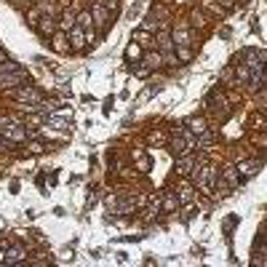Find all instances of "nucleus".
<instances>
[{"label":"nucleus","instance_id":"nucleus-4","mask_svg":"<svg viewBox=\"0 0 267 267\" xmlns=\"http://www.w3.org/2000/svg\"><path fill=\"white\" fill-rule=\"evenodd\" d=\"M91 16H94V27H99V30L104 32V27L110 25V8L96 0V3H94V8H91Z\"/></svg>","mask_w":267,"mask_h":267},{"label":"nucleus","instance_id":"nucleus-29","mask_svg":"<svg viewBox=\"0 0 267 267\" xmlns=\"http://www.w3.org/2000/svg\"><path fill=\"white\" fill-rule=\"evenodd\" d=\"M86 43H91V45L96 43V32H94V27H91V30H86Z\"/></svg>","mask_w":267,"mask_h":267},{"label":"nucleus","instance_id":"nucleus-5","mask_svg":"<svg viewBox=\"0 0 267 267\" xmlns=\"http://www.w3.org/2000/svg\"><path fill=\"white\" fill-rule=\"evenodd\" d=\"M25 80H27V72H25V69L6 72V75H0V88H14V86H21Z\"/></svg>","mask_w":267,"mask_h":267},{"label":"nucleus","instance_id":"nucleus-27","mask_svg":"<svg viewBox=\"0 0 267 267\" xmlns=\"http://www.w3.org/2000/svg\"><path fill=\"white\" fill-rule=\"evenodd\" d=\"M27 150H30V153H32V155H40V153H43V150H45V147H43L40 142H30V144H27Z\"/></svg>","mask_w":267,"mask_h":267},{"label":"nucleus","instance_id":"nucleus-31","mask_svg":"<svg viewBox=\"0 0 267 267\" xmlns=\"http://www.w3.org/2000/svg\"><path fill=\"white\" fill-rule=\"evenodd\" d=\"M27 3H32V0H27Z\"/></svg>","mask_w":267,"mask_h":267},{"label":"nucleus","instance_id":"nucleus-1","mask_svg":"<svg viewBox=\"0 0 267 267\" xmlns=\"http://www.w3.org/2000/svg\"><path fill=\"white\" fill-rule=\"evenodd\" d=\"M216 179H219V171L214 166H195V184H198L206 195H214Z\"/></svg>","mask_w":267,"mask_h":267},{"label":"nucleus","instance_id":"nucleus-11","mask_svg":"<svg viewBox=\"0 0 267 267\" xmlns=\"http://www.w3.org/2000/svg\"><path fill=\"white\" fill-rule=\"evenodd\" d=\"M171 38H174V45H190V38H192V35H190V30L184 27V25H179L177 30L171 32Z\"/></svg>","mask_w":267,"mask_h":267},{"label":"nucleus","instance_id":"nucleus-30","mask_svg":"<svg viewBox=\"0 0 267 267\" xmlns=\"http://www.w3.org/2000/svg\"><path fill=\"white\" fill-rule=\"evenodd\" d=\"M8 59V56H6V51H0V62H6Z\"/></svg>","mask_w":267,"mask_h":267},{"label":"nucleus","instance_id":"nucleus-6","mask_svg":"<svg viewBox=\"0 0 267 267\" xmlns=\"http://www.w3.org/2000/svg\"><path fill=\"white\" fill-rule=\"evenodd\" d=\"M25 259H27V251L21 246H11L3 254V264H25Z\"/></svg>","mask_w":267,"mask_h":267},{"label":"nucleus","instance_id":"nucleus-23","mask_svg":"<svg viewBox=\"0 0 267 267\" xmlns=\"http://www.w3.org/2000/svg\"><path fill=\"white\" fill-rule=\"evenodd\" d=\"M190 201H192V187L184 184V187L179 190V203H190Z\"/></svg>","mask_w":267,"mask_h":267},{"label":"nucleus","instance_id":"nucleus-2","mask_svg":"<svg viewBox=\"0 0 267 267\" xmlns=\"http://www.w3.org/2000/svg\"><path fill=\"white\" fill-rule=\"evenodd\" d=\"M0 131H3V139H8V142H14V144L27 142V136H32V131H27L25 126H19V123H8Z\"/></svg>","mask_w":267,"mask_h":267},{"label":"nucleus","instance_id":"nucleus-20","mask_svg":"<svg viewBox=\"0 0 267 267\" xmlns=\"http://www.w3.org/2000/svg\"><path fill=\"white\" fill-rule=\"evenodd\" d=\"M45 123H48L51 129H59V131L67 129V120L64 118H54V115H45Z\"/></svg>","mask_w":267,"mask_h":267},{"label":"nucleus","instance_id":"nucleus-24","mask_svg":"<svg viewBox=\"0 0 267 267\" xmlns=\"http://www.w3.org/2000/svg\"><path fill=\"white\" fill-rule=\"evenodd\" d=\"M177 206H179V198H174V195L168 192V195H166V201H163V211H174Z\"/></svg>","mask_w":267,"mask_h":267},{"label":"nucleus","instance_id":"nucleus-16","mask_svg":"<svg viewBox=\"0 0 267 267\" xmlns=\"http://www.w3.org/2000/svg\"><path fill=\"white\" fill-rule=\"evenodd\" d=\"M190 25H192V27H198V30H203V27L208 25V21H206V14H203V11H198V8L192 11V14H190Z\"/></svg>","mask_w":267,"mask_h":267},{"label":"nucleus","instance_id":"nucleus-14","mask_svg":"<svg viewBox=\"0 0 267 267\" xmlns=\"http://www.w3.org/2000/svg\"><path fill=\"white\" fill-rule=\"evenodd\" d=\"M203 8L208 11V14H214V16H225L227 14V8L219 6V3H214V0H203Z\"/></svg>","mask_w":267,"mask_h":267},{"label":"nucleus","instance_id":"nucleus-15","mask_svg":"<svg viewBox=\"0 0 267 267\" xmlns=\"http://www.w3.org/2000/svg\"><path fill=\"white\" fill-rule=\"evenodd\" d=\"M75 25H80L83 30H91L94 27V16H91V11H83V14L75 16Z\"/></svg>","mask_w":267,"mask_h":267},{"label":"nucleus","instance_id":"nucleus-10","mask_svg":"<svg viewBox=\"0 0 267 267\" xmlns=\"http://www.w3.org/2000/svg\"><path fill=\"white\" fill-rule=\"evenodd\" d=\"M69 40H72V48L80 51V48L86 45V30L80 27V25H75L72 30H69Z\"/></svg>","mask_w":267,"mask_h":267},{"label":"nucleus","instance_id":"nucleus-25","mask_svg":"<svg viewBox=\"0 0 267 267\" xmlns=\"http://www.w3.org/2000/svg\"><path fill=\"white\" fill-rule=\"evenodd\" d=\"M142 54H144V51L139 48L136 43H131V45H129V51H126V56H129V59H139V56H142Z\"/></svg>","mask_w":267,"mask_h":267},{"label":"nucleus","instance_id":"nucleus-3","mask_svg":"<svg viewBox=\"0 0 267 267\" xmlns=\"http://www.w3.org/2000/svg\"><path fill=\"white\" fill-rule=\"evenodd\" d=\"M14 99H16V102H21V104H43L40 91H38V88H32V86L16 88V91H14Z\"/></svg>","mask_w":267,"mask_h":267},{"label":"nucleus","instance_id":"nucleus-19","mask_svg":"<svg viewBox=\"0 0 267 267\" xmlns=\"http://www.w3.org/2000/svg\"><path fill=\"white\" fill-rule=\"evenodd\" d=\"M174 51H177L179 62H190L192 59V48H190V45H174Z\"/></svg>","mask_w":267,"mask_h":267},{"label":"nucleus","instance_id":"nucleus-21","mask_svg":"<svg viewBox=\"0 0 267 267\" xmlns=\"http://www.w3.org/2000/svg\"><path fill=\"white\" fill-rule=\"evenodd\" d=\"M16 69H21V64H16V62H11V59H6V62H0V75H6V72H16Z\"/></svg>","mask_w":267,"mask_h":267},{"label":"nucleus","instance_id":"nucleus-26","mask_svg":"<svg viewBox=\"0 0 267 267\" xmlns=\"http://www.w3.org/2000/svg\"><path fill=\"white\" fill-rule=\"evenodd\" d=\"M134 38H136V40H142L144 45H155V43H150V35H147L144 30H139V32H134Z\"/></svg>","mask_w":267,"mask_h":267},{"label":"nucleus","instance_id":"nucleus-8","mask_svg":"<svg viewBox=\"0 0 267 267\" xmlns=\"http://www.w3.org/2000/svg\"><path fill=\"white\" fill-rule=\"evenodd\" d=\"M38 32L43 35V38H51V35L56 32V21H54V14H43L38 19Z\"/></svg>","mask_w":267,"mask_h":267},{"label":"nucleus","instance_id":"nucleus-18","mask_svg":"<svg viewBox=\"0 0 267 267\" xmlns=\"http://www.w3.org/2000/svg\"><path fill=\"white\" fill-rule=\"evenodd\" d=\"M142 64H147V67H160V64H163V56H160V54H142Z\"/></svg>","mask_w":267,"mask_h":267},{"label":"nucleus","instance_id":"nucleus-9","mask_svg":"<svg viewBox=\"0 0 267 267\" xmlns=\"http://www.w3.org/2000/svg\"><path fill=\"white\" fill-rule=\"evenodd\" d=\"M235 168H238L240 177H254V174H257V171L262 168V163H259V160H240V163H238Z\"/></svg>","mask_w":267,"mask_h":267},{"label":"nucleus","instance_id":"nucleus-7","mask_svg":"<svg viewBox=\"0 0 267 267\" xmlns=\"http://www.w3.org/2000/svg\"><path fill=\"white\" fill-rule=\"evenodd\" d=\"M222 184L227 190H238V184H240V174L235 166H225L222 168Z\"/></svg>","mask_w":267,"mask_h":267},{"label":"nucleus","instance_id":"nucleus-28","mask_svg":"<svg viewBox=\"0 0 267 267\" xmlns=\"http://www.w3.org/2000/svg\"><path fill=\"white\" fill-rule=\"evenodd\" d=\"M233 78H235V69H233V67H227L225 72H222V83H230Z\"/></svg>","mask_w":267,"mask_h":267},{"label":"nucleus","instance_id":"nucleus-13","mask_svg":"<svg viewBox=\"0 0 267 267\" xmlns=\"http://www.w3.org/2000/svg\"><path fill=\"white\" fill-rule=\"evenodd\" d=\"M174 168H177V174L184 177V174H190V168H195V158L192 155H182L177 163H174Z\"/></svg>","mask_w":267,"mask_h":267},{"label":"nucleus","instance_id":"nucleus-12","mask_svg":"<svg viewBox=\"0 0 267 267\" xmlns=\"http://www.w3.org/2000/svg\"><path fill=\"white\" fill-rule=\"evenodd\" d=\"M158 51H160V54L174 51V38H171L168 30H160V35H158Z\"/></svg>","mask_w":267,"mask_h":267},{"label":"nucleus","instance_id":"nucleus-17","mask_svg":"<svg viewBox=\"0 0 267 267\" xmlns=\"http://www.w3.org/2000/svg\"><path fill=\"white\" fill-rule=\"evenodd\" d=\"M187 126H190V131H192L195 136H201L203 131H208V129H206V120H203V118H190V120H187Z\"/></svg>","mask_w":267,"mask_h":267},{"label":"nucleus","instance_id":"nucleus-22","mask_svg":"<svg viewBox=\"0 0 267 267\" xmlns=\"http://www.w3.org/2000/svg\"><path fill=\"white\" fill-rule=\"evenodd\" d=\"M54 45H56V51H67V38H64V32H54Z\"/></svg>","mask_w":267,"mask_h":267}]
</instances>
